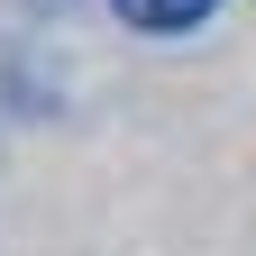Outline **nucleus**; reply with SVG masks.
Here are the masks:
<instances>
[{"instance_id":"1","label":"nucleus","mask_w":256,"mask_h":256,"mask_svg":"<svg viewBox=\"0 0 256 256\" xmlns=\"http://www.w3.org/2000/svg\"><path fill=\"white\" fill-rule=\"evenodd\" d=\"M110 10H119L128 28H146V37H183V28H202L220 0H110Z\"/></svg>"}]
</instances>
